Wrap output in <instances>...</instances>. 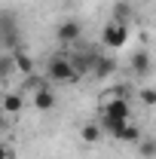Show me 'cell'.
<instances>
[{
	"mask_svg": "<svg viewBox=\"0 0 156 159\" xmlns=\"http://www.w3.org/2000/svg\"><path fill=\"white\" fill-rule=\"evenodd\" d=\"M19 46H21L19 19H16V12L3 9V12H0V49H3V52H12V49H19Z\"/></svg>",
	"mask_w": 156,
	"mask_h": 159,
	"instance_id": "3",
	"label": "cell"
},
{
	"mask_svg": "<svg viewBox=\"0 0 156 159\" xmlns=\"http://www.w3.org/2000/svg\"><path fill=\"white\" fill-rule=\"evenodd\" d=\"M129 31H132V25H122V21L110 19L104 25V31H101V43H104L107 49H122V46L129 43Z\"/></svg>",
	"mask_w": 156,
	"mask_h": 159,
	"instance_id": "4",
	"label": "cell"
},
{
	"mask_svg": "<svg viewBox=\"0 0 156 159\" xmlns=\"http://www.w3.org/2000/svg\"><path fill=\"white\" fill-rule=\"evenodd\" d=\"M138 98H141V104H144V107H153V104H156V92L150 89V86H144V89L138 92Z\"/></svg>",
	"mask_w": 156,
	"mask_h": 159,
	"instance_id": "15",
	"label": "cell"
},
{
	"mask_svg": "<svg viewBox=\"0 0 156 159\" xmlns=\"http://www.w3.org/2000/svg\"><path fill=\"white\" fill-rule=\"evenodd\" d=\"M80 138H83V144H98V141L104 138V132H101L98 122H86L83 132H80Z\"/></svg>",
	"mask_w": 156,
	"mask_h": 159,
	"instance_id": "12",
	"label": "cell"
},
{
	"mask_svg": "<svg viewBox=\"0 0 156 159\" xmlns=\"http://www.w3.org/2000/svg\"><path fill=\"white\" fill-rule=\"evenodd\" d=\"M132 3H117V12H113V19L122 21V25H132Z\"/></svg>",
	"mask_w": 156,
	"mask_h": 159,
	"instance_id": "14",
	"label": "cell"
},
{
	"mask_svg": "<svg viewBox=\"0 0 156 159\" xmlns=\"http://www.w3.org/2000/svg\"><path fill=\"white\" fill-rule=\"evenodd\" d=\"M113 70H117V61H113V55H95L92 58V67H89V74L95 80H107L113 77Z\"/></svg>",
	"mask_w": 156,
	"mask_h": 159,
	"instance_id": "6",
	"label": "cell"
},
{
	"mask_svg": "<svg viewBox=\"0 0 156 159\" xmlns=\"http://www.w3.org/2000/svg\"><path fill=\"white\" fill-rule=\"evenodd\" d=\"M9 156H12V150H9V147L0 141V159H9Z\"/></svg>",
	"mask_w": 156,
	"mask_h": 159,
	"instance_id": "18",
	"label": "cell"
},
{
	"mask_svg": "<svg viewBox=\"0 0 156 159\" xmlns=\"http://www.w3.org/2000/svg\"><path fill=\"white\" fill-rule=\"evenodd\" d=\"M43 83H46V80H40L37 74H28V77H25V89H28V92H34V89H40Z\"/></svg>",
	"mask_w": 156,
	"mask_h": 159,
	"instance_id": "17",
	"label": "cell"
},
{
	"mask_svg": "<svg viewBox=\"0 0 156 159\" xmlns=\"http://www.w3.org/2000/svg\"><path fill=\"white\" fill-rule=\"evenodd\" d=\"M55 37H58V43H77V40L83 37V25H80L77 19H64V21H58V28H55Z\"/></svg>",
	"mask_w": 156,
	"mask_h": 159,
	"instance_id": "5",
	"label": "cell"
},
{
	"mask_svg": "<svg viewBox=\"0 0 156 159\" xmlns=\"http://www.w3.org/2000/svg\"><path fill=\"white\" fill-rule=\"evenodd\" d=\"M113 138H117V141H122V144H138V141H141V129H138V122H135V119H129V122L119 129Z\"/></svg>",
	"mask_w": 156,
	"mask_h": 159,
	"instance_id": "11",
	"label": "cell"
},
{
	"mask_svg": "<svg viewBox=\"0 0 156 159\" xmlns=\"http://www.w3.org/2000/svg\"><path fill=\"white\" fill-rule=\"evenodd\" d=\"M6 129V116H3V110H0V132Z\"/></svg>",
	"mask_w": 156,
	"mask_h": 159,
	"instance_id": "19",
	"label": "cell"
},
{
	"mask_svg": "<svg viewBox=\"0 0 156 159\" xmlns=\"http://www.w3.org/2000/svg\"><path fill=\"white\" fill-rule=\"evenodd\" d=\"M46 80L49 83H61V86H74V83H80V74L74 70L67 55H52L49 64H46Z\"/></svg>",
	"mask_w": 156,
	"mask_h": 159,
	"instance_id": "2",
	"label": "cell"
},
{
	"mask_svg": "<svg viewBox=\"0 0 156 159\" xmlns=\"http://www.w3.org/2000/svg\"><path fill=\"white\" fill-rule=\"evenodd\" d=\"M129 119H132V101L126 98V95H119V98L101 104V119H98V125H101V132H104V135H110V138H113V135H117Z\"/></svg>",
	"mask_w": 156,
	"mask_h": 159,
	"instance_id": "1",
	"label": "cell"
},
{
	"mask_svg": "<svg viewBox=\"0 0 156 159\" xmlns=\"http://www.w3.org/2000/svg\"><path fill=\"white\" fill-rule=\"evenodd\" d=\"M9 55H12V67H16V74H21V77L34 74V55H31V52H28L25 46H19V49H12Z\"/></svg>",
	"mask_w": 156,
	"mask_h": 159,
	"instance_id": "8",
	"label": "cell"
},
{
	"mask_svg": "<svg viewBox=\"0 0 156 159\" xmlns=\"http://www.w3.org/2000/svg\"><path fill=\"white\" fill-rule=\"evenodd\" d=\"M55 92H52V86H40V89H34V110H40V113H49L52 107H55Z\"/></svg>",
	"mask_w": 156,
	"mask_h": 159,
	"instance_id": "7",
	"label": "cell"
},
{
	"mask_svg": "<svg viewBox=\"0 0 156 159\" xmlns=\"http://www.w3.org/2000/svg\"><path fill=\"white\" fill-rule=\"evenodd\" d=\"M138 144H141V147H138L141 156H144V159H153V153H156V144H153V141L147 138V141H138Z\"/></svg>",
	"mask_w": 156,
	"mask_h": 159,
	"instance_id": "16",
	"label": "cell"
},
{
	"mask_svg": "<svg viewBox=\"0 0 156 159\" xmlns=\"http://www.w3.org/2000/svg\"><path fill=\"white\" fill-rule=\"evenodd\" d=\"M12 74H16V67H12V55H9V52H0V83H6Z\"/></svg>",
	"mask_w": 156,
	"mask_h": 159,
	"instance_id": "13",
	"label": "cell"
},
{
	"mask_svg": "<svg viewBox=\"0 0 156 159\" xmlns=\"http://www.w3.org/2000/svg\"><path fill=\"white\" fill-rule=\"evenodd\" d=\"M21 107H25V98H21V92H6L3 101H0V110L3 113H21Z\"/></svg>",
	"mask_w": 156,
	"mask_h": 159,
	"instance_id": "10",
	"label": "cell"
},
{
	"mask_svg": "<svg viewBox=\"0 0 156 159\" xmlns=\"http://www.w3.org/2000/svg\"><path fill=\"white\" fill-rule=\"evenodd\" d=\"M150 67H153V61H150V52H147V49L132 52V74H135L138 80L150 77Z\"/></svg>",
	"mask_w": 156,
	"mask_h": 159,
	"instance_id": "9",
	"label": "cell"
}]
</instances>
